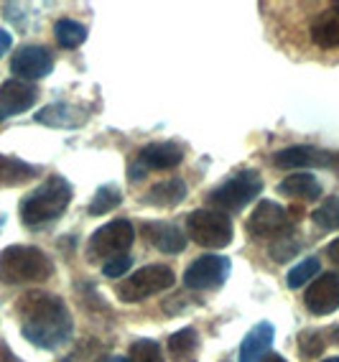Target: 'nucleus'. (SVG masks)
Instances as JSON below:
<instances>
[{
	"instance_id": "obj_1",
	"label": "nucleus",
	"mask_w": 339,
	"mask_h": 362,
	"mask_svg": "<svg viewBox=\"0 0 339 362\" xmlns=\"http://www.w3.org/2000/svg\"><path fill=\"white\" fill-rule=\"evenodd\" d=\"M16 314L20 319V332L33 347L56 349L66 344L74 334L72 314L59 296L46 291H31L20 296L16 304Z\"/></svg>"
},
{
	"instance_id": "obj_2",
	"label": "nucleus",
	"mask_w": 339,
	"mask_h": 362,
	"mask_svg": "<svg viewBox=\"0 0 339 362\" xmlns=\"http://www.w3.org/2000/svg\"><path fill=\"white\" fill-rule=\"evenodd\" d=\"M72 202V184L64 176H49L20 199V220L28 227H44L59 220Z\"/></svg>"
},
{
	"instance_id": "obj_3",
	"label": "nucleus",
	"mask_w": 339,
	"mask_h": 362,
	"mask_svg": "<svg viewBox=\"0 0 339 362\" xmlns=\"http://www.w3.org/2000/svg\"><path fill=\"white\" fill-rule=\"evenodd\" d=\"M54 263L44 250L33 245H11L0 252V281L3 284H33L52 279Z\"/></svg>"
},
{
	"instance_id": "obj_4",
	"label": "nucleus",
	"mask_w": 339,
	"mask_h": 362,
	"mask_svg": "<svg viewBox=\"0 0 339 362\" xmlns=\"http://www.w3.org/2000/svg\"><path fill=\"white\" fill-rule=\"evenodd\" d=\"M263 192V179L258 171H237L225 184L209 192V204H215L217 212H242L250 202L258 199Z\"/></svg>"
},
{
	"instance_id": "obj_5",
	"label": "nucleus",
	"mask_w": 339,
	"mask_h": 362,
	"mask_svg": "<svg viewBox=\"0 0 339 362\" xmlns=\"http://www.w3.org/2000/svg\"><path fill=\"white\" fill-rule=\"evenodd\" d=\"M174 284H177V276L169 265H145V268H138L136 273H131L125 281H120L118 298L125 304H136V301H143V298L166 291Z\"/></svg>"
},
{
	"instance_id": "obj_6",
	"label": "nucleus",
	"mask_w": 339,
	"mask_h": 362,
	"mask_svg": "<svg viewBox=\"0 0 339 362\" xmlns=\"http://www.w3.org/2000/svg\"><path fill=\"white\" fill-rule=\"evenodd\" d=\"M186 233L196 245L209 250H222L232 243V222L217 209H196L186 217Z\"/></svg>"
},
{
	"instance_id": "obj_7",
	"label": "nucleus",
	"mask_w": 339,
	"mask_h": 362,
	"mask_svg": "<svg viewBox=\"0 0 339 362\" xmlns=\"http://www.w3.org/2000/svg\"><path fill=\"white\" fill-rule=\"evenodd\" d=\"M136 243V230L128 220H112L95 230L87 243V260H112L125 255V250H131Z\"/></svg>"
},
{
	"instance_id": "obj_8",
	"label": "nucleus",
	"mask_w": 339,
	"mask_h": 362,
	"mask_svg": "<svg viewBox=\"0 0 339 362\" xmlns=\"http://www.w3.org/2000/svg\"><path fill=\"white\" fill-rule=\"evenodd\" d=\"M230 258L225 255H202L186 268L184 273V286L191 291H217L230 279Z\"/></svg>"
},
{
	"instance_id": "obj_9",
	"label": "nucleus",
	"mask_w": 339,
	"mask_h": 362,
	"mask_svg": "<svg viewBox=\"0 0 339 362\" xmlns=\"http://www.w3.org/2000/svg\"><path fill=\"white\" fill-rule=\"evenodd\" d=\"M245 230L250 238H280V235L294 233V220L288 217V209L270 199H263L248 217Z\"/></svg>"
},
{
	"instance_id": "obj_10",
	"label": "nucleus",
	"mask_w": 339,
	"mask_h": 362,
	"mask_svg": "<svg viewBox=\"0 0 339 362\" xmlns=\"http://www.w3.org/2000/svg\"><path fill=\"white\" fill-rule=\"evenodd\" d=\"M184 158V151L177 143H150L138 153L136 163L131 166V181H141L148 171H166V168L179 166Z\"/></svg>"
},
{
	"instance_id": "obj_11",
	"label": "nucleus",
	"mask_w": 339,
	"mask_h": 362,
	"mask_svg": "<svg viewBox=\"0 0 339 362\" xmlns=\"http://www.w3.org/2000/svg\"><path fill=\"white\" fill-rule=\"evenodd\" d=\"M54 69V57L44 46H20L18 52L11 59V71L16 77L26 79H41L46 74H52Z\"/></svg>"
},
{
	"instance_id": "obj_12",
	"label": "nucleus",
	"mask_w": 339,
	"mask_h": 362,
	"mask_svg": "<svg viewBox=\"0 0 339 362\" xmlns=\"http://www.w3.org/2000/svg\"><path fill=\"white\" fill-rule=\"evenodd\" d=\"M36 100H39V90L31 82H23V79L3 82L0 84V123L8 120V117L31 110Z\"/></svg>"
},
{
	"instance_id": "obj_13",
	"label": "nucleus",
	"mask_w": 339,
	"mask_h": 362,
	"mask_svg": "<svg viewBox=\"0 0 339 362\" xmlns=\"http://www.w3.org/2000/svg\"><path fill=\"white\" fill-rule=\"evenodd\" d=\"M304 304L314 317H326L339 309V273H321L319 279L309 286Z\"/></svg>"
},
{
	"instance_id": "obj_14",
	"label": "nucleus",
	"mask_w": 339,
	"mask_h": 362,
	"mask_svg": "<svg viewBox=\"0 0 339 362\" xmlns=\"http://www.w3.org/2000/svg\"><path fill=\"white\" fill-rule=\"evenodd\" d=\"M33 117H36V123L49 125V128H82L90 117V110L69 103H54L41 107Z\"/></svg>"
},
{
	"instance_id": "obj_15",
	"label": "nucleus",
	"mask_w": 339,
	"mask_h": 362,
	"mask_svg": "<svg viewBox=\"0 0 339 362\" xmlns=\"http://www.w3.org/2000/svg\"><path fill=\"white\" fill-rule=\"evenodd\" d=\"M273 163L278 168H307V166H332L334 156L326 151L311 148V146H291L273 156Z\"/></svg>"
},
{
	"instance_id": "obj_16",
	"label": "nucleus",
	"mask_w": 339,
	"mask_h": 362,
	"mask_svg": "<svg viewBox=\"0 0 339 362\" xmlns=\"http://www.w3.org/2000/svg\"><path fill=\"white\" fill-rule=\"evenodd\" d=\"M141 230H143L150 245L166 252V255H177V252H182L186 247V238L174 222H145Z\"/></svg>"
},
{
	"instance_id": "obj_17",
	"label": "nucleus",
	"mask_w": 339,
	"mask_h": 362,
	"mask_svg": "<svg viewBox=\"0 0 339 362\" xmlns=\"http://www.w3.org/2000/svg\"><path fill=\"white\" fill-rule=\"evenodd\" d=\"M273 337H275L273 324L268 322L255 324L253 329L245 334V339H242L237 362H263L268 357L270 344H273Z\"/></svg>"
},
{
	"instance_id": "obj_18",
	"label": "nucleus",
	"mask_w": 339,
	"mask_h": 362,
	"mask_svg": "<svg viewBox=\"0 0 339 362\" xmlns=\"http://www.w3.org/2000/svg\"><path fill=\"white\" fill-rule=\"evenodd\" d=\"M311 39L314 44L324 46V49L339 46V3H334L316 16V21L311 23Z\"/></svg>"
},
{
	"instance_id": "obj_19",
	"label": "nucleus",
	"mask_w": 339,
	"mask_h": 362,
	"mask_svg": "<svg viewBox=\"0 0 339 362\" xmlns=\"http://www.w3.org/2000/svg\"><path fill=\"white\" fill-rule=\"evenodd\" d=\"M184 199H186V184L177 176L158 181L156 187H150V192L145 194V204H153V207H177Z\"/></svg>"
},
{
	"instance_id": "obj_20",
	"label": "nucleus",
	"mask_w": 339,
	"mask_h": 362,
	"mask_svg": "<svg viewBox=\"0 0 339 362\" xmlns=\"http://www.w3.org/2000/svg\"><path fill=\"white\" fill-rule=\"evenodd\" d=\"M278 192L283 197H294V199L314 202L321 197V184L319 179H314L311 174H294L278 184Z\"/></svg>"
},
{
	"instance_id": "obj_21",
	"label": "nucleus",
	"mask_w": 339,
	"mask_h": 362,
	"mask_svg": "<svg viewBox=\"0 0 339 362\" xmlns=\"http://www.w3.org/2000/svg\"><path fill=\"white\" fill-rule=\"evenodd\" d=\"M36 174H39V166L20 161L16 156L0 153V187H20Z\"/></svg>"
},
{
	"instance_id": "obj_22",
	"label": "nucleus",
	"mask_w": 339,
	"mask_h": 362,
	"mask_svg": "<svg viewBox=\"0 0 339 362\" xmlns=\"http://www.w3.org/2000/svg\"><path fill=\"white\" fill-rule=\"evenodd\" d=\"M196 347H199V337L191 327H184L169 337V352L177 362H196Z\"/></svg>"
},
{
	"instance_id": "obj_23",
	"label": "nucleus",
	"mask_w": 339,
	"mask_h": 362,
	"mask_svg": "<svg viewBox=\"0 0 339 362\" xmlns=\"http://www.w3.org/2000/svg\"><path fill=\"white\" fill-rule=\"evenodd\" d=\"M54 36H56V44L64 46V49H77L87 41V26L72 18H61L54 26Z\"/></svg>"
},
{
	"instance_id": "obj_24",
	"label": "nucleus",
	"mask_w": 339,
	"mask_h": 362,
	"mask_svg": "<svg viewBox=\"0 0 339 362\" xmlns=\"http://www.w3.org/2000/svg\"><path fill=\"white\" fill-rule=\"evenodd\" d=\"M120 202H123V194H120L118 184H105V187H100L97 192H95L87 212H90L92 217H100V214H107L115 207H120Z\"/></svg>"
},
{
	"instance_id": "obj_25",
	"label": "nucleus",
	"mask_w": 339,
	"mask_h": 362,
	"mask_svg": "<svg viewBox=\"0 0 339 362\" xmlns=\"http://www.w3.org/2000/svg\"><path fill=\"white\" fill-rule=\"evenodd\" d=\"M314 225L324 233L339 230V197H326L321 202V207L314 212Z\"/></svg>"
},
{
	"instance_id": "obj_26",
	"label": "nucleus",
	"mask_w": 339,
	"mask_h": 362,
	"mask_svg": "<svg viewBox=\"0 0 339 362\" xmlns=\"http://www.w3.org/2000/svg\"><path fill=\"white\" fill-rule=\"evenodd\" d=\"M321 271L319 265V258H307L301 260L296 268H291V273H288V288H301L304 284H309L311 279H316Z\"/></svg>"
},
{
	"instance_id": "obj_27",
	"label": "nucleus",
	"mask_w": 339,
	"mask_h": 362,
	"mask_svg": "<svg viewBox=\"0 0 339 362\" xmlns=\"http://www.w3.org/2000/svg\"><path fill=\"white\" fill-rule=\"evenodd\" d=\"M128 360L131 362H163L161 347H158L156 339H148V337L136 339V342L131 344V357H128Z\"/></svg>"
},
{
	"instance_id": "obj_28",
	"label": "nucleus",
	"mask_w": 339,
	"mask_h": 362,
	"mask_svg": "<svg viewBox=\"0 0 339 362\" xmlns=\"http://www.w3.org/2000/svg\"><path fill=\"white\" fill-rule=\"evenodd\" d=\"M299 250H301V243L294 238V233L280 235V238L275 240L273 245H270V258H273L275 263H286V260L294 258V255Z\"/></svg>"
},
{
	"instance_id": "obj_29",
	"label": "nucleus",
	"mask_w": 339,
	"mask_h": 362,
	"mask_svg": "<svg viewBox=\"0 0 339 362\" xmlns=\"http://www.w3.org/2000/svg\"><path fill=\"white\" fill-rule=\"evenodd\" d=\"M299 349L307 360H314L324 352V334L319 329H307L299 334Z\"/></svg>"
},
{
	"instance_id": "obj_30",
	"label": "nucleus",
	"mask_w": 339,
	"mask_h": 362,
	"mask_svg": "<svg viewBox=\"0 0 339 362\" xmlns=\"http://www.w3.org/2000/svg\"><path fill=\"white\" fill-rule=\"evenodd\" d=\"M131 263L133 260L128 258V255H120V258L107 260V263L102 265V273L107 279H120V276H125V273L131 271Z\"/></svg>"
},
{
	"instance_id": "obj_31",
	"label": "nucleus",
	"mask_w": 339,
	"mask_h": 362,
	"mask_svg": "<svg viewBox=\"0 0 339 362\" xmlns=\"http://www.w3.org/2000/svg\"><path fill=\"white\" fill-rule=\"evenodd\" d=\"M13 46V39H11V33L6 31V28H0V57L3 54H8V49Z\"/></svg>"
},
{
	"instance_id": "obj_32",
	"label": "nucleus",
	"mask_w": 339,
	"mask_h": 362,
	"mask_svg": "<svg viewBox=\"0 0 339 362\" xmlns=\"http://www.w3.org/2000/svg\"><path fill=\"white\" fill-rule=\"evenodd\" d=\"M326 255L332 258L334 265H339V238L334 240V243H329V247H326Z\"/></svg>"
},
{
	"instance_id": "obj_33",
	"label": "nucleus",
	"mask_w": 339,
	"mask_h": 362,
	"mask_svg": "<svg viewBox=\"0 0 339 362\" xmlns=\"http://www.w3.org/2000/svg\"><path fill=\"white\" fill-rule=\"evenodd\" d=\"M0 362H20V360L8 347H0Z\"/></svg>"
},
{
	"instance_id": "obj_34",
	"label": "nucleus",
	"mask_w": 339,
	"mask_h": 362,
	"mask_svg": "<svg viewBox=\"0 0 339 362\" xmlns=\"http://www.w3.org/2000/svg\"><path fill=\"white\" fill-rule=\"evenodd\" d=\"M97 362H131L128 357H120V355H110V357H100Z\"/></svg>"
},
{
	"instance_id": "obj_35",
	"label": "nucleus",
	"mask_w": 339,
	"mask_h": 362,
	"mask_svg": "<svg viewBox=\"0 0 339 362\" xmlns=\"http://www.w3.org/2000/svg\"><path fill=\"white\" fill-rule=\"evenodd\" d=\"M263 362H288V360H286V357H280V355H268Z\"/></svg>"
},
{
	"instance_id": "obj_36",
	"label": "nucleus",
	"mask_w": 339,
	"mask_h": 362,
	"mask_svg": "<svg viewBox=\"0 0 339 362\" xmlns=\"http://www.w3.org/2000/svg\"><path fill=\"white\" fill-rule=\"evenodd\" d=\"M321 362H339V357H326V360H321Z\"/></svg>"
},
{
	"instance_id": "obj_37",
	"label": "nucleus",
	"mask_w": 339,
	"mask_h": 362,
	"mask_svg": "<svg viewBox=\"0 0 339 362\" xmlns=\"http://www.w3.org/2000/svg\"><path fill=\"white\" fill-rule=\"evenodd\" d=\"M334 342L339 344V327H337V329H334Z\"/></svg>"
}]
</instances>
